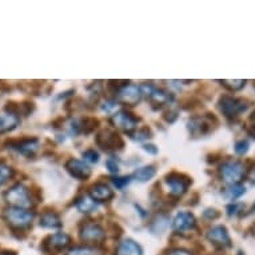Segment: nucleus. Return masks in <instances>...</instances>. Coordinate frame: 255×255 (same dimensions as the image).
<instances>
[{"label":"nucleus","instance_id":"obj_18","mask_svg":"<svg viewBox=\"0 0 255 255\" xmlns=\"http://www.w3.org/2000/svg\"><path fill=\"white\" fill-rule=\"evenodd\" d=\"M142 247L132 239H125L119 243L117 249V255H142Z\"/></svg>","mask_w":255,"mask_h":255},{"label":"nucleus","instance_id":"obj_8","mask_svg":"<svg viewBox=\"0 0 255 255\" xmlns=\"http://www.w3.org/2000/svg\"><path fill=\"white\" fill-rule=\"evenodd\" d=\"M7 146L24 156H32L38 151L39 140L36 138H23L17 140H9L7 142Z\"/></svg>","mask_w":255,"mask_h":255},{"label":"nucleus","instance_id":"obj_13","mask_svg":"<svg viewBox=\"0 0 255 255\" xmlns=\"http://www.w3.org/2000/svg\"><path fill=\"white\" fill-rule=\"evenodd\" d=\"M66 170L70 172V175L79 180H86L91 175V168L87 163H84L79 159H70L66 163Z\"/></svg>","mask_w":255,"mask_h":255},{"label":"nucleus","instance_id":"obj_30","mask_svg":"<svg viewBox=\"0 0 255 255\" xmlns=\"http://www.w3.org/2000/svg\"><path fill=\"white\" fill-rule=\"evenodd\" d=\"M106 166H107L110 172H118V170H119V166H118V163L114 159H109V160L106 162Z\"/></svg>","mask_w":255,"mask_h":255},{"label":"nucleus","instance_id":"obj_25","mask_svg":"<svg viewBox=\"0 0 255 255\" xmlns=\"http://www.w3.org/2000/svg\"><path fill=\"white\" fill-rule=\"evenodd\" d=\"M67 255H97V251L91 249V247H74L71 250L68 251Z\"/></svg>","mask_w":255,"mask_h":255},{"label":"nucleus","instance_id":"obj_12","mask_svg":"<svg viewBox=\"0 0 255 255\" xmlns=\"http://www.w3.org/2000/svg\"><path fill=\"white\" fill-rule=\"evenodd\" d=\"M113 122L115 127L126 131V132H131L136 128L138 126V119L132 115V114L127 113V111H119L114 115Z\"/></svg>","mask_w":255,"mask_h":255},{"label":"nucleus","instance_id":"obj_19","mask_svg":"<svg viewBox=\"0 0 255 255\" xmlns=\"http://www.w3.org/2000/svg\"><path fill=\"white\" fill-rule=\"evenodd\" d=\"M39 225L44 229H59V227H62V221L58 214L54 211H46L42 214Z\"/></svg>","mask_w":255,"mask_h":255},{"label":"nucleus","instance_id":"obj_24","mask_svg":"<svg viewBox=\"0 0 255 255\" xmlns=\"http://www.w3.org/2000/svg\"><path fill=\"white\" fill-rule=\"evenodd\" d=\"M13 176V170L9 166L5 164H0V186L7 183L11 178Z\"/></svg>","mask_w":255,"mask_h":255},{"label":"nucleus","instance_id":"obj_35","mask_svg":"<svg viewBox=\"0 0 255 255\" xmlns=\"http://www.w3.org/2000/svg\"><path fill=\"white\" fill-rule=\"evenodd\" d=\"M152 147L155 146H144V150L147 151V152H152V154H156V148H152Z\"/></svg>","mask_w":255,"mask_h":255},{"label":"nucleus","instance_id":"obj_27","mask_svg":"<svg viewBox=\"0 0 255 255\" xmlns=\"http://www.w3.org/2000/svg\"><path fill=\"white\" fill-rule=\"evenodd\" d=\"M83 158L87 160V162H91V163H97L98 160H99V155L95 150H87L83 152Z\"/></svg>","mask_w":255,"mask_h":255},{"label":"nucleus","instance_id":"obj_6","mask_svg":"<svg viewBox=\"0 0 255 255\" xmlns=\"http://www.w3.org/2000/svg\"><path fill=\"white\" fill-rule=\"evenodd\" d=\"M191 183V180L188 179L187 176L180 175V174H170L166 178V184H167L168 191L174 197H182L186 191H187L188 186Z\"/></svg>","mask_w":255,"mask_h":255},{"label":"nucleus","instance_id":"obj_36","mask_svg":"<svg viewBox=\"0 0 255 255\" xmlns=\"http://www.w3.org/2000/svg\"><path fill=\"white\" fill-rule=\"evenodd\" d=\"M0 255H16L15 253H9V251H5V253H1Z\"/></svg>","mask_w":255,"mask_h":255},{"label":"nucleus","instance_id":"obj_11","mask_svg":"<svg viewBox=\"0 0 255 255\" xmlns=\"http://www.w3.org/2000/svg\"><path fill=\"white\" fill-rule=\"evenodd\" d=\"M195 227V217L188 211H180L175 215L174 221H172V229L176 233H187V231L193 230Z\"/></svg>","mask_w":255,"mask_h":255},{"label":"nucleus","instance_id":"obj_17","mask_svg":"<svg viewBox=\"0 0 255 255\" xmlns=\"http://www.w3.org/2000/svg\"><path fill=\"white\" fill-rule=\"evenodd\" d=\"M19 117L15 114H11L8 111L0 113V134H5L16 128L19 126Z\"/></svg>","mask_w":255,"mask_h":255},{"label":"nucleus","instance_id":"obj_26","mask_svg":"<svg viewBox=\"0 0 255 255\" xmlns=\"http://www.w3.org/2000/svg\"><path fill=\"white\" fill-rule=\"evenodd\" d=\"M247 151H249V142L242 139V140H238V142L235 143V152L239 155L246 154Z\"/></svg>","mask_w":255,"mask_h":255},{"label":"nucleus","instance_id":"obj_2","mask_svg":"<svg viewBox=\"0 0 255 255\" xmlns=\"http://www.w3.org/2000/svg\"><path fill=\"white\" fill-rule=\"evenodd\" d=\"M4 199L11 207H17V209H27L32 206V197L29 190L24 184L16 183L12 187H9L4 193Z\"/></svg>","mask_w":255,"mask_h":255},{"label":"nucleus","instance_id":"obj_28","mask_svg":"<svg viewBox=\"0 0 255 255\" xmlns=\"http://www.w3.org/2000/svg\"><path fill=\"white\" fill-rule=\"evenodd\" d=\"M128 182H130V178H126V176H123V178H115V179L113 180L114 186L117 188H123L125 186L128 184Z\"/></svg>","mask_w":255,"mask_h":255},{"label":"nucleus","instance_id":"obj_9","mask_svg":"<svg viewBox=\"0 0 255 255\" xmlns=\"http://www.w3.org/2000/svg\"><path fill=\"white\" fill-rule=\"evenodd\" d=\"M71 243V238L64 233H56L50 237H47L43 242V249L47 253H59L64 250Z\"/></svg>","mask_w":255,"mask_h":255},{"label":"nucleus","instance_id":"obj_5","mask_svg":"<svg viewBox=\"0 0 255 255\" xmlns=\"http://www.w3.org/2000/svg\"><path fill=\"white\" fill-rule=\"evenodd\" d=\"M97 143L98 146L107 151H115L123 147L122 138L113 130L101 131L97 136Z\"/></svg>","mask_w":255,"mask_h":255},{"label":"nucleus","instance_id":"obj_29","mask_svg":"<svg viewBox=\"0 0 255 255\" xmlns=\"http://www.w3.org/2000/svg\"><path fill=\"white\" fill-rule=\"evenodd\" d=\"M148 135H150V131L147 130V128H143V130H139L135 134H132V138L136 139V140H143V139L150 138Z\"/></svg>","mask_w":255,"mask_h":255},{"label":"nucleus","instance_id":"obj_31","mask_svg":"<svg viewBox=\"0 0 255 255\" xmlns=\"http://www.w3.org/2000/svg\"><path fill=\"white\" fill-rule=\"evenodd\" d=\"M117 103H115V102H111V101H107L105 103V106H102V110H103V111H106V113H111V111H113V110H115L117 109Z\"/></svg>","mask_w":255,"mask_h":255},{"label":"nucleus","instance_id":"obj_3","mask_svg":"<svg viewBox=\"0 0 255 255\" xmlns=\"http://www.w3.org/2000/svg\"><path fill=\"white\" fill-rule=\"evenodd\" d=\"M246 172V168L243 163L237 162V160H229L222 164L219 168V175L222 180L229 184H239V182L243 179Z\"/></svg>","mask_w":255,"mask_h":255},{"label":"nucleus","instance_id":"obj_16","mask_svg":"<svg viewBox=\"0 0 255 255\" xmlns=\"http://www.w3.org/2000/svg\"><path fill=\"white\" fill-rule=\"evenodd\" d=\"M90 197L97 202H107L113 199L114 193L113 190L105 183H97L94 184L90 190Z\"/></svg>","mask_w":255,"mask_h":255},{"label":"nucleus","instance_id":"obj_21","mask_svg":"<svg viewBox=\"0 0 255 255\" xmlns=\"http://www.w3.org/2000/svg\"><path fill=\"white\" fill-rule=\"evenodd\" d=\"M155 172H156V170H155L152 166H144V167L138 168V170L134 172V178L138 180V182H147V180H150L154 178Z\"/></svg>","mask_w":255,"mask_h":255},{"label":"nucleus","instance_id":"obj_15","mask_svg":"<svg viewBox=\"0 0 255 255\" xmlns=\"http://www.w3.org/2000/svg\"><path fill=\"white\" fill-rule=\"evenodd\" d=\"M188 130L194 135H205L211 130L213 121L210 117H197L188 121Z\"/></svg>","mask_w":255,"mask_h":255},{"label":"nucleus","instance_id":"obj_33","mask_svg":"<svg viewBox=\"0 0 255 255\" xmlns=\"http://www.w3.org/2000/svg\"><path fill=\"white\" fill-rule=\"evenodd\" d=\"M170 255H191V253L187 250H183V249H176V250H172Z\"/></svg>","mask_w":255,"mask_h":255},{"label":"nucleus","instance_id":"obj_14","mask_svg":"<svg viewBox=\"0 0 255 255\" xmlns=\"http://www.w3.org/2000/svg\"><path fill=\"white\" fill-rule=\"evenodd\" d=\"M207 239L214 245L221 247H229L231 245L230 235L225 226H214L207 231Z\"/></svg>","mask_w":255,"mask_h":255},{"label":"nucleus","instance_id":"obj_1","mask_svg":"<svg viewBox=\"0 0 255 255\" xmlns=\"http://www.w3.org/2000/svg\"><path fill=\"white\" fill-rule=\"evenodd\" d=\"M35 214L34 211L27 209H17V207H8L4 210V219L12 230L20 231L28 229L32 225Z\"/></svg>","mask_w":255,"mask_h":255},{"label":"nucleus","instance_id":"obj_20","mask_svg":"<svg viewBox=\"0 0 255 255\" xmlns=\"http://www.w3.org/2000/svg\"><path fill=\"white\" fill-rule=\"evenodd\" d=\"M75 206L80 213L84 214L94 213V211L98 209V203L94 201L90 195H82V197L76 201Z\"/></svg>","mask_w":255,"mask_h":255},{"label":"nucleus","instance_id":"obj_4","mask_svg":"<svg viewBox=\"0 0 255 255\" xmlns=\"http://www.w3.org/2000/svg\"><path fill=\"white\" fill-rule=\"evenodd\" d=\"M249 105L246 101L239 98L225 95L219 99V109L227 118H237L247 110Z\"/></svg>","mask_w":255,"mask_h":255},{"label":"nucleus","instance_id":"obj_34","mask_svg":"<svg viewBox=\"0 0 255 255\" xmlns=\"http://www.w3.org/2000/svg\"><path fill=\"white\" fill-rule=\"evenodd\" d=\"M239 205H230L227 206V211H229V215H233V214L238 213Z\"/></svg>","mask_w":255,"mask_h":255},{"label":"nucleus","instance_id":"obj_10","mask_svg":"<svg viewBox=\"0 0 255 255\" xmlns=\"http://www.w3.org/2000/svg\"><path fill=\"white\" fill-rule=\"evenodd\" d=\"M142 95V90L136 84H126L118 91V99L128 106L138 105Z\"/></svg>","mask_w":255,"mask_h":255},{"label":"nucleus","instance_id":"obj_32","mask_svg":"<svg viewBox=\"0 0 255 255\" xmlns=\"http://www.w3.org/2000/svg\"><path fill=\"white\" fill-rule=\"evenodd\" d=\"M247 131L250 132L253 136L255 138V111L253 114H251L250 117V126H249V128H247Z\"/></svg>","mask_w":255,"mask_h":255},{"label":"nucleus","instance_id":"obj_22","mask_svg":"<svg viewBox=\"0 0 255 255\" xmlns=\"http://www.w3.org/2000/svg\"><path fill=\"white\" fill-rule=\"evenodd\" d=\"M246 193V188L241 186V184H230L229 187L226 188V191H225V195H226L229 199H237V198L242 197L243 194Z\"/></svg>","mask_w":255,"mask_h":255},{"label":"nucleus","instance_id":"obj_7","mask_svg":"<svg viewBox=\"0 0 255 255\" xmlns=\"http://www.w3.org/2000/svg\"><path fill=\"white\" fill-rule=\"evenodd\" d=\"M80 239L88 243H101L105 241V230L98 223H84L79 231Z\"/></svg>","mask_w":255,"mask_h":255},{"label":"nucleus","instance_id":"obj_23","mask_svg":"<svg viewBox=\"0 0 255 255\" xmlns=\"http://www.w3.org/2000/svg\"><path fill=\"white\" fill-rule=\"evenodd\" d=\"M222 86H225L230 91H239L246 86V80H221Z\"/></svg>","mask_w":255,"mask_h":255}]
</instances>
